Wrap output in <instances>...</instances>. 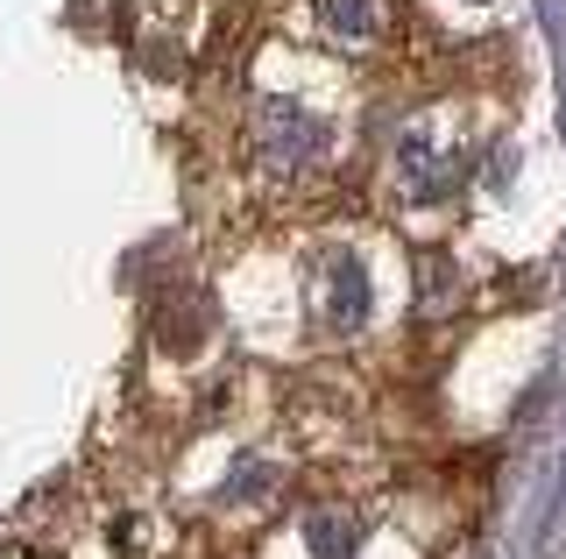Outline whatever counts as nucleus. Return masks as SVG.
Returning <instances> with one entry per match:
<instances>
[{
    "label": "nucleus",
    "mask_w": 566,
    "mask_h": 559,
    "mask_svg": "<svg viewBox=\"0 0 566 559\" xmlns=\"http://www.w3.org/2000/svg\"><path fill=\"white\" fill-rule=\"evenodd\" d=\"M241 156L248 178L270 191H318L340 164V120L297 93H255L241 120Z\"/></svg>",
    "instance_id": "obj_1"
},
{
    "label": "nucleus",
    "mask_w": 566,
    "mask_h": 559,
    "mask_svg": "<svg viewBox=\"0 0 566 559\" xmlns=\"http://www.w3.org/2000/svg\"><path fill=\"white\" fill-rule=\"evenodd\" d=\"M312 8H318V29L340 50H368L389 29V0H312Z\"/></svg>",
    "instance_id": "obj_3"
},
{
    "label": "nucleus",
    "mask_w": 566,
    "mask_h": 559,
    "mask_svg": "<svg viewBox=\"0 0 566 559\" xmlns=\"http://www.w3.org/2000/svg\"><path fill=\"white\" fill-rule=\"evenodd\" d=\"M312 305H318V326L326 334H354L368 319V276L354 255H326L312 276Z\"/></svg>",
    "instance_id": "obj_2"
}]
</instances>
